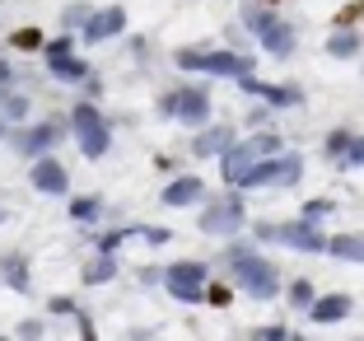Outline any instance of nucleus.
<instances>
[{
	"label": "nucleus",
	"mask_w": 364,
	"mask_h": 341,
	"mask_svg": "<svg viewBox=\"0 0 364 341\" xmlns=\"http://www.w3.org/2000/svg\"><path fill=\"white\" fill-rule=\"evenodd\" d=\"M178 65L182 70H205V75H234V80H243V75L252 70V65L234 52H178Z\"/></svg>",
	"instance_id": "1"
},
{
	"label": "nucleus",
	"mask_w": 364,
	"mask_h": 341,
	"mask_svg": "<svg viewBox=\"0 0 364 341\" xmlns=\"http://www.w3.org/2000/svg\"><path fill=\"white\" fill-rule=\"evenodd\" d=\"M70 122H75L80 149H85L89 159H98V154H107V140H112V136H107V122L98 117V107L80 103V107H75V117H70Z\"/></svg>",
	"instance_id": "2"
},
{
	"label": "nucleus",
	"mask_w": 364,
	"mask_h": 341,
	"mask_svg": "<svg viewBox=\"0 0 364 341\" xmlns=\"http://www.w3.org/2000/svg\"><path fill=\"white\" fill-rule=\"evenodd\" d=\"M267 154H280V140L276 136H252V140H243L238 149H229V159H225V178L229 182H238L247 169L257 159H267Z\"/></svg>",
	"instance_id": "3"
},
{
	"label": "nucleus",
	"mask_w": 364,
	"mask_h": 341,
	"mask_svg": "<svg viewBox=\"0 0 364 341\" xmlns=\"http://www.w3.org/2000/svg\"><path fill=\"white\" fill-rule=\"evenodd\" d=\"M168 295H178L182 304H201L205 299V267L201 262H178V267H168Z\"/></svg>",
	"instance_id": "4"
},
{
	"label": "nucleus",
	"mask_w": 364,
	"mask_h": 341,
	"mask_svg": "<svg viewBox=\"0 0 364 341\" xmlns=\"http://www.w3.org/2000/svg\"><path fill=\"white\" fill-rule=\"evenodd\" d=\"M234 267H238V280H243L247 295H257V299L276 295V271H271L267 262H262V257H238Z\"/></svg>",
	"instance_id": "5"
},
{
	"label": "nucleus",
	"mask_w": 364,
	"mask_h": 341,
	"mask_svg": "<svg viewBox=\"0 0 364 341\" xmlns=\"http://www.w3.org/2000/svg\"><path fill=\"white\" fill-rule=\"evenodd\" d=\"M164 112L168 117H182V122H205V112H210V98H205V89H182V94H168L164 98Z\"/></svg>",
	"instance_id": "6"
},
{
	"label": "nucleus",
	"mask_w": 364,
	"mask_h": 341,
	"mask_svg": "<svg viewBox=\"0 0 364 341\" xmlns=\"http://www.w3.org/2000/svg\"><path fill=\"white\" fill-rule=\"evenodd\" d=\"M262 238H271V243H289V248H304V253L327 248V243H322V234H318V229H309V224H267V229H262Z\"/></svg>",
	"instance_id": "7"
},
{
	"label": "nucleus",
	"mask_w": 364,
	"mask_h": 341,
	"mask_svg": "<svg viewBox=\"0 0 364 341\" xmlns=\"http://www.w3.org/2000/svg\"><path fill=\"white\" fill-rule=\"evenodd\" d=\"M294 178H299V159H285V164L271 159V164H252L238 182L243 187H262V182H294Z\"/></svg>",
	"instance_id": "8"
},
{
	"label": "nucleus",
	"mask_w": 364,
	"mask_h": 341,
	"mask_svg": "<svg viewBox=\"0 0 364 341\" xmlns=\"http://www.w3.org/2000/svg\"><path fill=\"white\" fill-rule=\"evenodd\" d=\"M238 224H243V201H238V196H229V201H220V206H210V211H205L201 229H210V234H229V229H238Z\"/></svg>",
	"instance_id": "9"
},
{
	"label": "nucleus",
	"mask_w": 364,
	"mask_h": 341,
	"mask_svg": "<svg viewBox=\"0 0 364 341\" xmlns=\"http://www.w3.org/2000/svg\"><path fill=\"white\" fill-rule=\"evenodd\" d=\"M33 187H38V192H47V196H61L65 187H70V178H65V169L56 159H47V154H43V159L33 164Z\"/></svg>",
	"instance_id": "10"
},
{
	"label": "nucleus",
	"mask_w": 364,
	"mask_h": 341,
	"mask_svg": "<svg viewBox=\"0 0 364 341\" xmlns=\"http://www.w3.org/2000/svg\"><path fill=\"white\" fill-rule=\"evenodd\" d=\"M122 23H127V14L112 5V10H103V14H89L85 19V38L89 43H103V38H112V33H122Z\"/></svg>",
	"instance_id": "11"
},
{
	"label": "nucleus",
	"mask_w": 364,
	"mask_h": 341,
	"mask_svg": "<svg viewBox=\"0 0 364 341\" xmlns=\"http://www.w3.org/2000/svg\"><path fill=\"white\" fill-rule=\"evenodd\" d=\"M56 136H61V127H52V122H47V127L23 131V136L14 140V145H19V154H47V149L56 145Z\"/></svg>",
	"instance_id": "12"
},
{
	"label": "nucleus",
	"mask_w": 364,
	"mask_h": 341,
	"mask_svg": "<svg viewBox=\"0 0 364 341\" xmlns=\"http://www.w3.org/2000/svg\"><path fill=\"white\" fill-rule=\"evenodd\" d=\"M262 38H267V52L271 56H289V47H294V33H289L285 23H276V19L262 23Z\"/></svg>",
	"instance_id": "13"
},
{
	"label": "nucleus",
	"mask_w": 364,
	"mask_h": 341,
	"mask_svg": "<svg viewBox=\"0 0 364 341\" xmlns=\"http://www.w3.org/2000/svg\"><path fill=\"white\" fill-rule=\"evenodd\" d=\"M346 313H350V299L346 295H327V299L313 304V322H336V318H346Z\"/></svg>",
	"instance_id": "14"
},
{
	"label": "nucleus",
	"mask_w": 364,
	"mask_h": 341,
	"mask_svg": "<svg viewBox=\"0 0 364 341\" xmlns=\"http://www.w3.org/2000/svg\"><path fill=\"white\" fill-rule=\"evenodd\" d=\"M205 187H201V178H178V182H168V192H164V201L168 206H187V201H196Z\"/></svg>",
	"instance_id": "15"
},
{
	"label": "nucleus",
	"mask_w": 364,
	"mask_h": 341,
	"mask_svg": "<svg viewBox=\"0 0 364 341\" xmlns=\"http://www.w3.org/2000/svg\"><path fill=\"white\" fill-rule=\"evenodd\" d=\"M47 61H52V75H61V80H70V85H80V80L89 75V65L75 61L70 52H65V56H47Z\"/></svg>",
	"instance_id": "16"
},
{
	"label": "nucleus",
	"mask_w": 364,
	"mask_h": 341,
	"mask_svg": "<svg viewBox=\"0 0 364 341\" xmlns=\"http://www.w3.org/2000/svg\"><path fill=\"white\" fill-rule=\"evenodd\" d=\"M229 145V131L220 127V131H205L201 140H196V154H215V149H225Z\"/></svg>",
	"instance_id": "17"
},
{
	"label": "nucleus",
	"mask_w": 364,
	"mask_h": 341,
	"mask_svg": "<svg viewBox=\"0 0 364 341\" xmlns=\"http://www.w3.org/2000/svg\"><path fill=\"white\" fill-rule=\"evenodd\" d=\"M10 43L19 47V52H38V47H43V33H38V28H19Z\"/></svg>",
	"instance_id": "18"
},
{
	"label": "nucleus",
	"mask_w": 364,
	"mask_h": 341,
	"mask_svg": "<svg viewBox=\"0 0 364 341\" xmlns=\"http://www.w3.org/2000/svg\"><path fill=\"white\" fill-rule=\"evenodd\" d=\"M332 253L336 257H364V243H360V238H336Z\"/></svg>",
	"instance_id": "19"
},
{
	"label": "nucleus",
	"mask_w": 364,
	"mask_h": 341,
	"mask_svg": "<svg viewBox=\"0 0 364 341\" xmlns=\"http://www.w3.org/2000/svg\"><path fill=\"white\" fill-rule=\"evenodd\" d=\"M107 276H112V262H107V257H98L94 267L85 271V280H89V285H94V280H107Z\"/></svg>",
	"instance_id": "20"
},
{
	"label": "nucleus",
	"mask_w": 364,
	"mask_h": 341,
	"mask_svg": "<svg viewBox=\"0 0 364 341\" xmlns=\"http://www.w3.org/2000/svg\"><path fill=\"white\" fill-rule=\"evenodd\" d=\"M70 215H75V220H94V215H98V201H89V196H85V201L70 206Z\"/></svg>",
	"instance_id": "21"
},
{
	"label": "nucleus",
	"mask_w": 364,
	"mask_h": 341,
	"mask_svg": "<svg viewBox=\"0 0 364 341\" xmlns=\"http://www.w3.org/2000/svg\"><path fill=\"white\" fill-rule=\"evenodd\" d=\"M0 103H5V112H10V117H23V112H28V103H23V98H0Z\"/></svg>",
	"instance_id": "22"
},
{
	"label": "nucleus",
	"mask_w": 364,
	"mask_h": 341,
	"mask_svg": "<svg viewBox=\"0 0 364 341\" xmlns=\"http://www.w3.org/2000/svg\"><path fill=\"white\" fill-rule=\"evenodd\" d=\"M332 52H336V56L355 52V38H350V33H341V38H336V43H332Z\"/></svg>",
	"instance_id": "23"
},
{
	"label": "nucleus",
	"mask_w": 364,
	"mask_h": 341,
	"mask_svg": "<svg viewBox=\"0 0 364 341\" xmlns=\"http://www.w3.org/2000/svg\"><path fill=\"white\" fill-rule=\"evenodd\" d=\"M294 304H313V285H309V280H299V285H294Z\"/></svg>",
	"instance_id": "24"
},
{
	"label": "nucleus",
	"mask_w": 364,
	"mask_h": 341,
	"mask_svg": "<svg viewBox=\"0 0 364 341\" xmlns=\"http://www.w3.org/2000/svg\"><path fill=\"white\" fill-rule=\"evenodd\" d=\"M70 52V38H56V43H47V56H65Z\"/></svg>",
	"instance_id": "25"
},
{
	"label": "nucleus",
	"mask_w": 364,
	"mask_h": 341,
	"mask_svg": "<svg viewBox=\"0 0 364 341\" xmlns=\"http://www.w3.org/2000/svg\"><path fill=\"white\" fill-rule=\"evenodd\" d=\"M210 304H215V309H225V304H229V290L215 285V290H210Z\"/></svg>",
	"instance_id": "26"
},
{
	"label": "nucleus",
	"mask_w": 364,
	"mask_h": 341,
	"mask_svg": "<svg viewBox=\"0 0 364 341\" xmlns=\"http://www.w3.org/2000/svg\"><path fill=\"white\" fill-rule=\"evenodd\" d=\"M350 19H364V0H355L350 10H346V14H341V23H350Z\"/></svg>",
	"instance_id": "27"
},
{
	"label": "nucleus",
	"mask_w": 364,
	"mask_h": 341,
	"mask_svg": "<svg viewBox=\"0 0 364 341\" xmlns=\"http://www.w3.org/2000/svg\"><path fill=\"white\" fill-rule=\"evenodd\" d=\"M350 159H360V164H364V140H355V145H350Z\"/></svg>",
	"instance_id": "28"
},
{
	"label": "nucleus",
	"mask_w": 364,
	"mask_h": 341,
	"mask_svg": "<svg viewBox=\"0 0 364 341\" xmlns=\"http://www.w3.org/2000/svg\"><path fill=\"white\" fill-rule=\"evenodd\" d=\"M5 80H10V65H5V61H0V85H5Z\"/></svg>",
	"instance_id": "29"
},
{
	"label": "nucleus",
	"mask_w": 364,
	"mask_h": 341,
	"mask_svg": "<svg viewBox=\"0 0 364 341\" xmlns=\"http://www.w3.org/2000/svg\"><path fill=\"white\" fill-rule=\"evenodd\" d=\"M267 5H276V0H267Z\"/></svg>",
	"instance_id": "30"
}]
</instances>
